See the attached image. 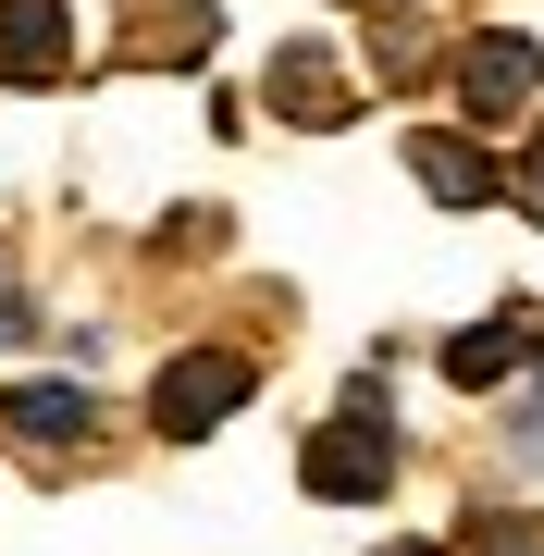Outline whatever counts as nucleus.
Listing matches in <instances>:
<instances>
[{
  "mask_svg": "<svg viewBox=\"0 0 544 556\" xmlns=\"http://www.w3.org/2000/svg\"><path fill=\"white\" fill-rule=\"evenodd\" d=\"M248 383H261V371H248L236 346H186L174 371L149 383V433H162V445H199L211 420H236V408H248Z\"/></svg>",
  "mask_w": 544,
  "mask_h": 556,
  "instance_id": "obj_1",
  "label": "nucleus"
},
{
  "mask_svg": "<svg viewBox=\"0 0 544 556\" xmlns=\"http://www.w3.org/2000/svg\"><path fill=\"white\" fill-rule=\"evenodd\" d=\"M298 482L322 507H371V495H396V433L383 420H322V433L298 445Z\"/></svg>",
  "mask_w": 544,
  "mask_h": 556,
  "instance_id": "obj_2",
  "label": "nucleus"
},
{
  "mask_svg": "<svg viewBox=\"0 0 544 556\" xmlns=\"http://www.w3.org/2000/svg\"><path fill=\"white\" fill-rule=\"evenodd\" d=\"M408 174H421V199H433V211H483L495 186H507V174H495V149H483V137H458V124H421V137H408Z\"/></svg>",
  "mask_w": 544,
  "mask_h": 556,
  "instance_id": "obj_3",
  "label": "nucleus"
},
{
  "mask_svg": "<svg viewBox=\"0 0 544 556\" xmlns=\"http://www.w3.org/2000/svg\"><path fill=\"white\" fill-rule=\"evenodd\" d=\"M87 433H100L87 383H13V396H0V445H25V457H75Z\"/></svg>",
  "mask_w": 544,
  "mask_h": 556,
  "instance_id": "obj_4",
  "label": "nucleus"
},
{
  "mask_svg": "<svg viewBox=\"0 0 544 556\" xmlns=\"http://www.w3.org/2000/svg\"><path fill=\"white\" fill-rule=\"evenodd\" d=\"M75 62V13L62 0H0V87H62Z\"/></svg>",
  "mask_w": 544,
  "mask_h": 556,
  "instance_id": "obj_5",
  "label": "nucleus"
},
{
  "mask_svg": "<svg viewBox=\"0 0 544 556\" xmlns=\"http://www.w3.org/2000/svg\"><path fill=\"white\" fill-rule=\"evenodd\" d=\"M532 75H544V50H532V38H507V25L458 50V100L483 112V124H495V112H532Z\"/></svg>",
  "mask_w": 544,
  "mask_h": 556,
  "instance_id": "obj_6",
  "label": "nucleus"
},
{
  "mask_svg": "<svg viewBox=\"0 0 544 556\" xmlns=\"http://www.w3.org/2000/svg\"><path fill=\"white\" fill-rule=\"evenodd\" d=\"M273 112H284V124H346L359 87H346L322 50H273Z\"/></svg>",
  "mask_w": 544,
  "mask_h": 556,
  "instance_id": "obj_7",
  "label": "nucleus"
},
{
  "mask_svg": "<svg viewBox=\"0 0 544 556\" xmlns=\"http://www.w3.org/2000/svg\"><path fill=\"white\" fill-rule=\"evenodd\" d=\"M520 358H532V321L495 309V321H470V334H445V383H470V396H483V383H507Z\"/></svg>",
  "mask_w": 544,
  "mask_h": 556,
  "instance_id": "obj_8",
  "label": "nucleus"
},
{
  "mask_svg": "<svg viewBox=\"0 0 544 556\" xmlns=\"http://www.w3.org/2000/svg\"><path fill=\"white\" fill-rule=\"evenodd\" d=\"M124 38H137L149 62H199V38H211V0H124Z\"/></svg>",
  "mask_w": 544,
  "mask_h": 556,
  "instance_id": "obj_9",
  "label": "nucleus"
},
{
  "mask_svg": "<svg viewBox=\"0 0 544 556\" xmlns=\"http://www.w3.org/2000/svg\"><path fill=\"white\" fill-rule=\"evenodd\" d=\"M470 556H544V519H520V507H483V519H470Z\"/></svg>",
  "mask_w": 544,
  "mask_h": 556,
  "instance_id": "obj_10",
  "label": "nucleus"
},
{
  "mask_svg": "<svg viewBox=\"0 0 544 556\" xmlns=\"http://www.w3.org/2000/svg\"><path fill=\"white\" fill-rule=\"evenodd\" d=\"M507 199H520V211L544 223V124H532V149H520V161H507Z\"/></svg>",
  "mask_w": 544,
  "mask_h": 556,
  "instance_id": "obj_11",
  "label": "nucleus"
},
{
  "mask_svg": "<svg viewBox=\"0 0 544 556\" xmlns=\"http://www.w3.org/2000/svg\"><path fill=\"white\" fill-rule=\"evenodd\" d=\"M383 556H445V544H383Z\"/></svg>",
  "mask_w": 544,
  "mask_h": 556,
  "instance_id": "obj_12",
  "label": "nucleus"
}]
</instances>
